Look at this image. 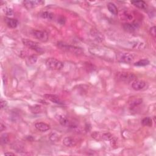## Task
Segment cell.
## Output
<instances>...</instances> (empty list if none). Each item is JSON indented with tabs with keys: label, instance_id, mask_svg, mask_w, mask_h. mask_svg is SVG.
I'll use <instances>...</instances> for the list:
<instances>
[{
	"label": "cell",
	"instance_id": "2",
	"mask_svg": "<svg viewBox=\"0 0 156 156\" xmlns=\"http://www.w3.org/2000/svg\"><path fill=\"white\" fill-rule=\"evenodd\" d=\"M45 65L52 70H60L64 67L63 62L55 58H48L45 62Z\"/></svg>",
	"mask_w": 156,
	"mask_h": 156
},
{
	"label": "cell",
	"instance_id": "9",
	"mask_svg": "<svg viewBox=\"0 0 156 156\" xmlns=\"http://www.w3.org/2000/svg\"><path fill=\"white\" fill-rule=\"evenodd\" d=\"M146 86V82L142 80H134L132 84V88L135 91L143 89Z\"/></svg>",
	"mask_w": 156,
	"mask_h": 156
},
{
	"label": "cell",
	"instance_id": "27",
	"mask_svg": "<svg viewBox=\"0 0 156 156\" xmlns=\"http://www.w3.org/2000/svg\"><path fill=\"white\" fill-rule=\"evenodd\" d=\"M149 32L151 34V35L153 37H155L156 36V31H155V26H153L150 28L149 30Z\"/></svg>",
	"mask_w": 156,
	"mask_h": 156
},
{
	"label": "cell",
	"instance_id": "15",
	"mask_svg": "<svg viewBox=\"0 0 156 156\" xmlns=\"http://www.w3.org/2000/svg\"><path fill=\"white\" fill-rule=\"evenodd\" d=\"M58 120L59 121V123L64 127H67V128H69L71 124V121L69 120L67 117L63 115H59Z\"/></svg>",
	"mask_w": 156,
	"mask_h": 156
},
{
	"label": "cell",
	"instance_id": "20",
	"mask_svg": "<svg viewBox=\"0 0 156 156\" xmlns=\"http://www.w3.org/2000/svg\"><path fill=\"white\" fill-rule=\"evenodd\" d=\"M142 103V99L141 98H135V99L132 100L131 101H129V104L131 107H135L138 105L141 104Z\"/></svg>",
	"mask_w": 156,
	"mask_h": 156
},
{
	"label": "cell",
	"instance_id": "25",
	"mask_svg": "<svg viewBox=\"0 0 156 156\" xmlns=\"http://www.w3.org/2000/svg\"><path fill=\"white\" fill-rule=\"evenodd\" d=\"M9 141V135L6 133H4L1 135V144H7Z\"/></svg>",
	"mask_w": 156,
	"mask_h": 156
},
{
	"label": "cell",
	"instance_id": "18",
	"mask_svg": "<svg viewBox=\"0 0 156 156\" xmlns=\"http://www.w3.org/2000/svg\"><path fill=\"white\" fill-rule=\"evenodd\" d=\"M40 16H41L42 18L48 20H51L54 18V14L52 12H48V11L43 12L41 15H40Z\"/></svg>",
	"mask_w": 156,
	"mask_h": 156
},
{
	"label": "cell",
	"instance_id": "1",
	"mask_svg": "<svg viewBox=\"0 0 156 156\" xmlns=\"http://www.w3.org/2000/svg\"><path fill=\"white\" fill-rule=\"evenodd\" d=\"M57 47L60 48V49L65 51L67 52H69L74 54L76 55H81L84 53L83 50L79 47H75V46L68 45L65 42H59L57 43Z\"/></svg>",
	"mask_w": 156,
	"mask_h": 156
},
{
	"label": "cell",
	"instance_id": "8",
	"mask_svg": "<svg viewBox=\"0 0 156 156\" xmlns=\"http://www.w3.org/2000/svg\"><path fill=\"white\" fill-rule=\"evenodd\" d=\"M90 36L95 40L98 42H102L104 40V36L103 34L95 29H91L90 31Z\"/></svg>",
	"mask_w": 156,
	"mask_h": 156
},
{
	"label": "cell",
	"instance_id": "4",
	"mask_svg": "<svg viewBox=\"0 0 156 156\" xmlns=\"http://www.w3.org/2000/svg\"><path fill=\"white\" fill-rule=\"evenodd\" d=\"M22 42L24 44V45L26 46V47H27L28 48L34 50L38 53H43V48L40 47L38 43L28 39H23Z\"/></svg>",
	"mask_w": 156,
	"mask_h": 156
},
{
	"label": "cell",
	"instance_id": "11",
	"mask_svg": "<svg viewBox=\"0 0 156 156\" xmlns=\"http://www.w3.org/2000/svg\"><path fill=\"white\" fill-rule=\"evenodd\" d=\"M77 143V140L71 137H66L63 140V144L67 147H73L76 145Z\"/></svg>",
	"mask_w": 156,
	"mask_h": 156
},
{
	"label": "cell",
	"instance_id": "17",
	"mask_svg": "<svg viewBox=\"0 0 156 156\" xmlns=\"http://www.w3.org/2000/svg\"><path fill=\"white\" fill-rule=\"evenodd\" d=\"M107 9L113 15H117L118 14V10L116 5L113 3H109L107 4Z\"/></svg>",
	"mask_w": 156,
	"mask_h": 156
},
{
	"label": "cell",
	"instance_id": "24",
	"mask_svg": "<svg viewBox=\"0 0 156 156\" xmlns=\"http://www.w3.org/2000/svg\"><path fill=\"white\" fill-rule=\"evenodd\" d=\"M37 59L38 57L36 55H32L31 56L29 57V58L27 59V63H29L30 65H34L35 64V63L37 62Z\"/></svg>",
	"mask_w": 156,
	"mask_h": 156
},
{
	"label": "cell",
	"instance_id": "22",
	"mask_svg": "<svg viewBox=\"0 0 156 156\" xmlns=\"http://www.w3.org/2000/svg\"><path fill=\"white\" fill-rule=\"evenodd\" d=\"M149 64V61L148 59H142L137 61L134 63V65L137 67H144Z\"/></svg>",
	"mask_w": 156,
	"mask_h": 156
},
{
	"label": "cell",
	"instance_id": "30",
	"mask_svg": "<svg viewBox=\"0 0 156 156\" xmlns=\"http://www.w3.org/2000/svg\"><path fill=\"white\" fill-rule=\"evenodd\" d=\"M0 128H1V132H3V131H4L5 129V126L1 123V127H0Z\"/></svg>",
	"mask_w": 156,
	"mask_h": 156
},
{
	"label": "cell",
	"instance_id": "23",
	"mask_svg": "<svg viewBox=\"0 0 156 156\" xmlns=\"http://www.w3.org/2000/svg\"><path fill=\"white\" fill-rule=\"evenodd\" d=\"M60 137L59 136V135L55 132H52L49 135V140L51 142H57L60 140Z\"/></svg>",
	"mask_w": 156,
	"mask_h": 156
},
{
	"label": "cell",
	"instance_id": "12",
	"mask_svg": "<svg viewBox=\"0 0 156 156\" xmlns=\"http://www.w3.org/2000/svg\"><path fill=\"white\" fill-rule=\"evenodd\" d=\"M42 1L33 0V1H23V4L27 9H31L38 6V5L42 4Z\"/></svg>",
	"mask_w": 156,
	"mask_h": 156
},
{
	"label": "cell",
	"instance_id": "5",
	"mask_svg": "<svg viewBox=\"0 0 156 156\" xmlns=\"http://www.w3.org/2000/svg\"><path fill=\"white\" fill-rule=\"evenodd\" d=\"M31 36L40 41L46 42L48 40V34L44 31L41 30H32L31 31Z\"/></svg>",
	"mask_w": 156,
	"mask_h": 156
},
{
	"label": "cell",
	"instance_id": "19",
	"mask_svg": "<svg viewBox=\"0 0 156 156\" xmlns=\"http://www.w3.org/2000/svg\"><path fill=\"white\" fill-rule=\"evenodd\" d=\"M12 148L14 150L16 151V152H23L24 151V146L20 143H14L12 145Z\"/></svg>",
	"mask_w": 156,
	"mask_h": 156
},
{
	"label": "cell",
	"instance_id": "28",
	"mask_svg": "<svg viewBox=\"0 0 156 156\" xmlns=\"http://www.w3.org/2000/svg\"><path fill=\"white\" fill-rule=\"evenodd\" d=\"M6 106H7V102L4 100H1V109L5 108V107H6Z\"/></svg>",
	"mask_w": 156,
	"mask_h": 156
},
{
	"label": "cell",
	"instance_id": "16",
	"mask_svg": "<svg viewBox=\"0 0 156 156\" xmlns=\"http://www.w3.org/2000/svg\"><path fill=\"white\" fill-rule=\"evenodd\" d=\"M131 4L134 5L135 7L140 9H145L147 8L146 3L142 0L140 1H131Z\"/></svg>",
	"mask_w": 156,
	"mask_h": 156
},
{
	"label": "cell",
	"instance_id": "10",
	"mask_svg": "<svg viewBox=\"0 0 156 156\" xmlns=\"http://www.w3.org/2000/svg\"><path fill=\"white\" fill-rule=\"evenodd\" d=\"M124 30L129 32H133L137 30L139 28V25L136 23H126L123 25Z\"/></svg>",
	"mask_w": 156,
	"mask_h": 156
},
{
	"label": "cell",
	"instance_id": "14",
	"mask_svg": "<svg viewBox=\"0 0 156 156\" xmlns=\"http://www.w3.org/2000/svg\"><path fill=\"white\" fill-rule=\"evenodd\" d=\"M35 128L36 129L40 132H45L50 129V126L45 123L38 122L35 124Z\"/></svg>",
	"mask_w": 156,
	"mask_h": 156
},
{
	"label": "cell",
	"instance_id": "21",
	"mask_svg": "<svg viewBox=\"0 0 156 156\" xmlns=\"http://www.w3.org/2000/svg\"><path fill=\"white\" fill-rule=\"evenodd\" d=\"M142 124L144 126L151 127L153 126V120L150 117H145L142 119Z\"/></svg>",
	"mask_w": 156,
	"mask_h": 156
},
{
	"label": "cell",
	"instance_id": "26",
	"mask_svg": "<svg viewBox=\"0 0 156 156\" xmlns=\"http://www.w3.org/2000/svg\"><path fill=\"white\" fill-rule=\"evenodd\" d=\"M4 13L7 16H12L13 15V10L10 8H5L4 9Z\"/></svg>",
	"mask_w": 156,
	"mask_h": 156
},
{
	"label": "cell",
	"instance_id": "13",
	"mask_svg": "<svg viewBox=\"0 0 156 156\" xmlns=\"http://www.w3.org/2000/svg\"><path fill=\"white\" fill-rule=\"evenodd\" d=\"M4 21L5 24L10 28H15L19 25V21L15 19L5 17L4 19Z\"/></svg>",
	"mask_w": 156,
	"mask_h": 156
},
{
	"label": "cell",
	"instance_id": "31",
	"mask_svg": "<svg viewBox=\"0 0 156 156\" xmlns=\"http://www.w3.org/2000/svg\"><path fill=\"white\" fill-rule=\"evenodd\" d=\"M5 155H15V154L12 153H4Z\"/></svg>",
	"mask_w": 156,
	"mask_h": 156
},
{
	"label": "cell",
	"instance_id": "29",
	"mask_svg": "<svg viewBox=\"0 0 156 156\" xmlns=\"http://www.w3.org/2000/svg\"><path fill=\"white\" fill-rule=\"evenodd\" d=\"M65 20L64 19V18H63V16H61L60 18H59L58 19V22L59 23H60L61 25L64 24L65 23Z\"/></svg>",
	"mask_w": 156,
	"mask_h": 156
},
{
	"label": "cell",
	"instance_id": "7",
	"mask_svg": "<svg viewBox=\"0 0 156 156\" xmlns=\"http://www.w3.org/2000/svg\"><path fill=\"white\" fill-rule=\"evenodd\" d=\"M43 97L46 100H47L57 104L59 105L64 104V102L60 99V98L56 95H51V94H46L43 96Z\"/></svg>",
	"mask_w": 156,
	"mask_h": 156
},
{
	"label": "cell",
	"instance_id": "3",
	"mask_svg": "<svg viewBox=\"0 0 156 156\" xmlns=\"http://www.w3.org/2000/svg\"><path fill=\"white\" fill-rule=\"evenodd\" d=\"M115 78L120 82H127L134 81L136 79L137 77L134 74L128 72H118L115 75Z\"/></svg>",
	"mask_w": 156,
	"mask_h": 156
},
{
	"label": "cell",
	"instance_id": "6",
	"mask_svg": "<svg viewBox=\"0 0 156 156\" xmlns=\"http://www.w3.org/2000/svg\"><path fill=\"white\" fill-rule=\"evenodd\" d=\"M117 60L123 63H130L134 60L135 57L132 54L128 53H121L117 54Z\"/></svg>",
	"mask_w": 156,
	"mask_h": 156
}]
</instances>
